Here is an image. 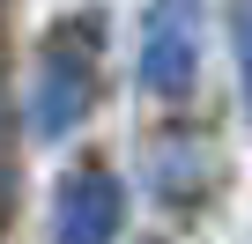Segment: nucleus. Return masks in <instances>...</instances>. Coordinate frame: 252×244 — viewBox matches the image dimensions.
Masks as SVG:
<instances>
[{"instance_id": "obj_3", "label": "nucleus", "mask_w": 252, "mask_h": 244, "mask_svg": "<svg viewBox=\"0 0 252 244\" xmlns=\"http://www.w3.org/2000/svg\"><path fill=\"white\" fill-rule=\"evenodd\" d=\"M82 111H89V59L82 45H52L37 59V96H30V126L37 134H74L82 126Z\"/></svg>"}, {"instance_id": "obj_4", "label": "nucleus", "mask_w": 252, "mask_h": 244, "mask_svg": "<svg viewBox=\"0 0 252 244\" xmlns=\"http://www.w3.org/2000/svg\"><path fill=\"white\" fill-rule=\"evenodd\" d=\"M237 67H245V89H252V0H237Z\"/></svg>"}, {"instance_id": "obj_1", "label": "nucleus", "mask_w": 252, "mask_h": 244, "mask_svg": "<svg viewBox=\"0 0 252 244\" xmlns=\"http://www.w3.org/2000/svg\"><path fill=\"white\" fill-rule=\"evenodd\" d=\"M200 67V0H156L141 23V89L186 96Z\"/></svg>"}, {"instance_id": "obj_2", "label": "nucleus", "mask_w": 252, "mask_h": 244, "mask_svg": "<svg viewBox=\"0 0 252 244\" xmlns=\"http://www.w3.org/2000/svg\"><path fill=\"white\" fill-rule=\"evenodd\" d=\"M126 222V192L111 170H74L60 185V215H52V244H111Z\"/></svg>"}]
</instances>
